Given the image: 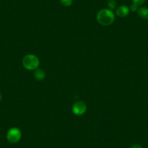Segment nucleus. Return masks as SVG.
<instances>
[{
    "label": "nucleus",
    "instance_id": "f257e3e1",
    "mask_svg": "<svg viewBox=\"0 0 148 148\" xmlns=\"http://www.w3.org/2000/svg\"><path fill=\"white\" fill-rule=\"evenodd\" d=\"M116 19L115 13L110 9H102L97 14V21L103 26H108L113 23Z\"/></svg>",
    "mask_w": 148,
    "mask_h": 148
},
{
    "label": "nucleus",
    "instance_id": "f8f14e48",
    "mask_svg": "<svg viewBox=\"0 0 148 148\" xmlns=\"http://www.w3.org/2000/svg\"><path fill=\"white\" fill-rule=\"evenodd\" d=\"M131 148H143V147H142V145H139V144H134V145H133L132 147H131Z\"/></svg>",
    "mask_w": 148,
    "mask_h": 148
},
{
    "label": "nucleus",
    "instance_id": "7ed1b4c3",
    "mask_svg": "<svg viewBox=\"0 0 148 148\" xmlns=\"http://www.w3.org/2000/svg\"><path fill=\"white\" fill-rule=\"evenodd\" d=\"M22 137V132L21 129L17 127L10 128L7 132L6 138L11 144H16L20 142Z\"/></svg>",
    "mask_w": 148,
    "mask_h": 148
},
{
    "label": "nucleus",
    "instance_id": "9b49d317",
    "mask_svg": "<svg viewBox=\"0 0 148 148\" xmlns=\"http://www.w3.org/2000/svg\"><path fill=\"white\" fill-rule=\"evenodd\" d=\"M146 0H132V3H134L137 5L138 6H142L144 5Z\"/></svg>",
    "mask_w": 148,
    "mask_h": 148
},
{
    "label": "nucleus",
    "instance_id": "ddd939ff",
    "mask_svg": "<svg viewBox=\"0 0 148 148\" xmlns=\"http://www.w3.org/2000/svg\"><path fill=\"white\" fill-rule=\"evenodd\" d=\"M2 94L0 93V102L2 101Z\"/></svg>",
    "mask_w": 148,
    "mask_h": 148
},
{
    "label": "nucleus",
    "instance_id": "423d86ee",
    "mask_svg": "<svg viewBox=\"0 0 148 148\" xmlns=\"http://www.w3.org/2000/svg\"><path fill=\"white\" fill-rule=\"evenodd\" d=\"M34 78L37 81H43L45 79V77H46V73H45V71L43 69L37 68V69L34 71Z\"/></svg>",
    "mask_w": 148,
    "mask_h": 148
},
{
    "label": "nucleus",
    "instance_id": "9d476101",
    "mask_svg": "<svg viewBox=\"0 0 148 148\" xmlns=\"http://www.w3.org/2000/svg\"><path fill=\"white\" fill-rule=\"evenodd\" d=\"M138 9H139V6L134 3H132V5H130V7H129V10H130V11H132V12H137Z\"/></svg>",
    "mask_w": 148,
    "mask_h": 148
},
{
    "label": "nucleus",
    "instance_id": "1a4fd4ad",
    "mask_svg": "<svg viewBox=\"0 0 148 148\" xmlns=\"http://www.w3.org/2000/svg\"><path fill=\"white\" fill-rule=\"evenodd\" d=\"M61 5L64 7H70L73 5V0H60Z\"/></svg>",
    "mask_w": 148,
    "mask_h": 148
},
{
    "label": "nucleus",
    "instance_id": "39448f33",
    "mask_svg": "<svg viewBox=\"0 0 148 148\" xmlns=\"http://www.w3.org/2000/svg\"><path fill=\"white\" fill-rule=\"evenodd\" d=\"M130 12V10H129V7L126 5H121V6L118 7L116 10V14L117 16L120 17V18H125V17L128 16Z\"/></svg>",
    "mask_w": 148,
    "mask_h": 148
},
{
    "label": "nucleus",
    "instance_id": "0eeeda50",
    "mask_svg": "<svg viewBox=\"0 0 148 148\" xmlns=\"http://www.w3.org/2000/svg\"><path fill=\"white\" fill-rule=\"evenodd\" d=\"M137 14L141 18L144 20H148V8L141 7L137 10Z\"/></svg>",
    "mask_w": 148,
    "mask_h": 148
},
{
    "label": "nucleus",
    "instance_id": "20e7f679",
    "mask_svg": "<svg viewBox=\"0 0 148 148\" xmlns=\"http://www.w3.org/2000/svg\"><path fill=\"white\" fill-rule=\"evenodd\" d=\"M86 110H87L86 104L84 101L82 100L76 101L73 105L72 107L73 113V114L76 115V116H83L86 112Z\"/></svg>",
    "mask_w": 148,
    "mask_h": 148
},
{
    "label": "nucleus",
    "instance_id": "f03ea898",
    "mask_svg": "<svg viewBox=\"0 0 148 148\" xmlns=\"http://www.w3.org/2000/svg\"><path fill=\"white\" fill-rule=\"evenodd\" d=\"M23 66L28 71H35L39 68L40 65V60L39 58L33 54H28L23 57L22 60Z\"/></svg>",
    "mask_w": 148,
    "mask_h": 148
},
{
    "label": "nucleus",
    "instance_id": "6e6552de",
    "mask_svg": "<svg viewBox=\"0 0 148 148\" xmlns=\"http://www.w3.org/2000/svg\"><path fill=\"white\" fill-rule=\"evenodd\" d=\"M118 4L116 0H108V9L111 10H116V8H118Z\"/></svg>",
    "mask_w": 148,
    "mask_h": 148
}]
</instances>
